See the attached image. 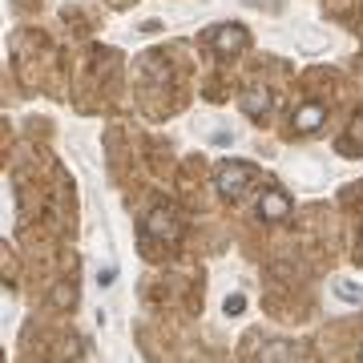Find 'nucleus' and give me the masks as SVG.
I'll use <instances>...</instances> for the list:
<instances>
[{
	"label": "nucleus",
	"mask_w": 363,
	"mask_h": 363,
	"mask_svg": "<svg viewBox=\"0 0 363 363\" xmlns=\"http://www.w3.org/2000/svg\"><path fill=\"white\" fill-rule=\"evenodd\" d=\"M214 40H218V49L222 52H230V49H242V28H214Z\"/></svg>",
	"instance_id": "39448f33"
},
{
	"label": "nucleus",
	"mask_w": 363,
	"mask_h": 363,
	"mask_svg": "<svg viewBox=\"0 0 363 363\" xmlns=\"http://www.w3.org/2000/svg\"><path fill=\"white\" fill-rule=\"evenodd\" d=\"M323 105H303V109H298L295 113V121H291V130L295 133H315L319 130V125H323Z\"/></svg>",
	"instance_id": "f03ea898"
},
{
	"label": "nucleus",
	"mask_w": 363,
	"mask_h": 363,
	"mask_svg": "<svg viewBox=\"0 0 363 363\" xmlns=\"http://www.w3.org/2000/svg\"><path fill=\"white\" fill-rule=\"evenodd\" d=\"M174 218H169L166 210H157L154 218H150V226H145V238H174Z\"/></svg>",
	"instance_id": "20e7f679"
},
{
	"label": "nucleus",
	"mask_w": 363,
	"mask_h": 363,
	"mask_svg": "<svg viewBox=\"0 0 363 363\" xmlns=\"http://www.w3.org/2000/svg\"><path fill=\"white\" fill-rule=\"evenodd\" d=\"M259 214H262L267 222L286 218V214H291V202H286V198L279 194V190H267V194H262V202H259Z\"/></svg>",
	"instance_id": "7ed1b4c3"
},
{
	"label": "nucleus",
	"mask_w": 363,
	"mask_h": 363,
	"mask_svg": "<svg viewBox=\"0 0 363 363\" xmlns=\"http://www.w3.org/2000/svg\"><path fill=\"white\" fill-rule=\"evenodd\" d=\"M250 182H255V169H250V166H242V162H226V166L218 169V194L238 198Z\"/></svg>",
	"instance_id": "f257e3e1"
}]
</instances>
